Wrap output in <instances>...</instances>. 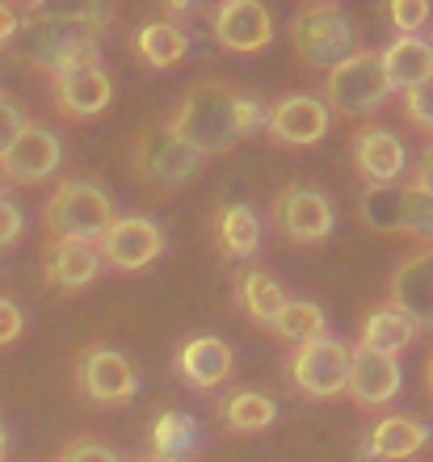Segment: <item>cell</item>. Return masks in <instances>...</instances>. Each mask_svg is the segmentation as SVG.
I'll list each match as a JSON object with an SVG mask.
<instances>
[{
    "instance_id": "6da1fadb",
    "label": "cell",
    "mask_w": 433,
    "mask_h": 462,
    "mask_svg": "<svg viewBox=\"0 0 433 462\" xmlns=\"http://www.w3.org/2000/svg\"><path fill=\"white\" fill-rule=\"evenodd\" d=\"M240 101L244 93L219 76H202L185 88L181 106L173 110L169 126L185 147H193L198 156H219L244 139L240 126Z\"/></svg>"
},
{
    "instance_id": "7a4b0ae2",
    "label": "cell",
    "mask_w": 433,
    "mask_h": 462,
    "mask_svg": "<svg viewBox=\"0 0 433 462\" xmlns=\"http://www.w3.org/2000/svg\"><path fill=\"white\" fill-rule=\"evenodd\" d=\"M22 55L34 63L38 72L55 80V76L80 72V68H97L101 63V34L80 22H63V17H38L25 13L22 17Z\"/></svg>"
},
{
    "instance_id": "3957f363",
    "label": "cell",
    "mask_w": 433,
    "mask_h": 462,
    "mask_svg": "<svg viewBox=\"0 0 433 462\" xmlns=\"http://www.w3.org/2000/svg\"><path fill=\"white\" fill-rule=\"evenodd\" d=\"M114 223V202L97 181L85 177H68L51 189V198L42 202V231H47V244L60 240H85L97 244L101 231Z\"/></svg>"
},
{
    "instance_id": "277c9868",
    "label": "cell",
    "mask_w": 433,
    "mask_h": 462,
    "mask_svg": "<svg viewBox=\"0 0 433 462\" xmlns=\"http://www.w3.org/2000/svg\"><path fill=\"white\" fill-rule=\"evenodd\" d=\"M127 160H131V177L139 185H147L152 194H177L181 185L193 181V172L202 169V156L181 143L169 122L144 126L135 134Z\"/></svg>"
},
{
    "instance_id": "5b68a950",
    "label": "cell",
    "mask_w": 433,
    "mask_h": 462,
    "mask_svg": "<svg viewBox=\"0 0 433 462\" xmlns=\"http://www.w3.org/2000/svg\"><path fill=\"white\" fill-rule=\"evenodd\" d=\"M290 42L312 72H333L337 63H345L358 51L353 22L337 5H303L290 22Z\"/></svg>"
},
{
    "instance_id": "8992f818",
    "label": "cell",
    "mask_w": 433,
    "mask_h": 462,
    "mask_svg": "<svg viewBox=\"0 0 433 462\" xmlns=\"http://www.w3.org/2000/svg\"><path fill=\"white\" fill-rule=\"evenodd\" d=\"M387 97H391V85H387L379 51H353L345 63L325 72V97L320 101H325L328 110L345 114V118H366Z\"/></svg>"
},
{
    "instance_id": "52a82bcc",
    "label": "cell",
    "mask_w": 433,
    "mask_h": 462,
    "mask_svg": "<svg viewBox=\"0 0 433 462\" xmlns=\"http://www.w3.org/2000/svg\"><path fill=\"white\" fill-rule=\"evenodd\" d=\"M72 383L97 408H122V403L135 400V387H139L135 365L118 349H109V345H85V349L76 353Z\"/></svg>"
},
{
    "instance_id": "ba28073f",
    "label": "cell",
    "mask_w": 433,
    "mask_h": 462,
    "mask_svg": "<svg viewBox=\"0 0 433 462\" xmlns=\"http://www.w3.org/2000/svg\"><path fill=\"white\" fill-rule=\"evenodd\" d=\"M362 219L374 231H396L409 240L433 244V198L421 189H391V185H371L362 198Z\"/></svg>"
},
{
    "instance_id": "9c48e42d",
    "label": "cell",
    "mask_w": 433,
    "mask_h": 462,
    "mask_svg": "<svg viewBox=\"0 0 433 462\" xmlns=\"http://www.w3.org/2000/svg\"><path fill=\"white\" fill-rule=\"evenodd\" d=\"M269 219L282 231L287 244H299V248H315L333 236V223H337V210L320 189L312 185H287L278 189L274 207H269Z\"/></svg>"
},
{
    "instance_id": "30bf717a",
    "label": "cell",
    "mask_w": 433,
    "mask_h": 462,
    "mask_svg": "<svg viewBox=\"0 0 433 462\" xmlns=\"http://www.w3.org/2000/svg\"><path fill=\"white\" fill-rule=\"evenodd\" d=\"M290 378L307 400H337L349 383V345L333 337H315L307 345H295L290 357Z\"/></svg>"
},
{
    "instance_id": "8fae6325",
    "label": "cell",
    "mask_w": 433,
    "mask_h": 462,
    "mask_svg": "<svg viewBox=\"0 0 433 462\" xmlns=\"http://www.w3.org/2000/svg\"><path fill=\"white\" fill-rule=\"evenodd\" d=\"M97 253H101V265L118 273H139L165 253V231L144 215H122V219L114 215V223L97 240Z\"/></svg>"
},
{
    "instance_id": "7c38bea8",
    "label": "cell",
    "mask_w": 433,
    "mask_h": 462,
    "mask_svg": "<svg viewBox=\"0 0 433 462\" xmlns=\"http://www.w3.org/2000/svg\"><path fill=\"white\" fill-rule=\"evenodd\" d=\"M60 160H63V139L51 131V126L30 122L9 143V152L0 156V181L5 185H42L47 177H55Z\"/></svg>"
},
{
    "instance_id": "4fadbf2b",
    "label": "cell",
    "mask_w": 433,
    "mask_h": 462,
    "mask_svg": "<svg viewBox=\"0 0 433 462\" xmlns=\"http://www.w3.org/2000/svg\"><path fill=\"white\" fill-rule=\"evenodd\" d=\"M211 30L215 42L231 55H257L274 42V17L261 0H219L211 13Z\"/></svg>"
},
{
    "instance_id": "5bb4252c",
    "label": "cell",
    "mask_w": 433,
    "mask_h": 462,
    "mask_svg": "<svg viewBox=\"0 0 433 462\" xmlns=\"http://www.w3.org/2000/svg\"><path fill=\"white\" fill-rule=\"evenodd\" d=\"M387 294H391V307H400L417 324V332H433V244H421L417 253L400 261L387 282Z\"/></svg>"
},
{
    "instance_id": "9a60e30c",
    "label": "cell",
    "mask_w": 433,
    "mask_h": 462,
    "mask_svg": "<svg viewBox=\"0 0 433 462\" xmlns=\"http://www.w3.org/2000/svg\"><path fill=\"white\" fill-rule=\"evenodd\" d=\"M400 362L391 353H379V349H366V345H353L349 349V400L358 408H383L400 395Z\"/></svg>"
},
{
    "instance_id": "2e32d148",
    "label": "cell",
    "mask_w": 433,
    "mask_h": 462,
    "mask_svg": "<svg viewBox=\"0 0 433 462\" xmlns=\"http://www.w3.org/2000/svg\"><path fill=\"white\" fill-rule=\"evenodd\" d=\"M328 118H333V110H328L320 97L295 93V97H282L269 106L265 131L282 147H312L328 134Z\"/></svg>"
},
{
    "instance_id": "e0dca14e",
    "label": "cell",
    "mask_w": 433,
    "mask_h": 462,
    "mask_svg": "<svg viewBox=\"0 0 433 462\" xmlns=\"http://www.w3.org/2000/svg\"><path fill=\"white\" fill-rule=\"evenodd\" d=\"M404 143L383 126H358L353 131V169L366 185H396L404 177Z\"/></svg>"
},
{
    "instance_id": "ac0fdd59",
    "label": "cell",
    "mask_w": 433,
    "mask_h": 462,
    "mask_svg": "<svg viewBox=\"0 0 433 462\" xmlns=\"http://www.w3.org/2000/svg\"><path fill=\"white\" fill-rule=\"evenodd\" d=\"M114 97V80L109 72L97 63V68H80V72H68V76H55L51 80V101L63 118H97V114L109 106Z\"/></svg>"
},
{
    "instance_id": "d6986e66",
    "label": "cell",
    "mask_w": 433,
    "mask_h": 462,
    "mask_svg": "<svg viewBox=\"0 0 433 462\" xmlns=\"http://www.w3.org/2000/svg\"><path fill=\"white\" fill-rule=\"evenodd\" d=\"M101 253H97V244H85V240H60V244H47V253H42V278L47 286L63 294H76L85 291L89 282H97L101 273Z\"/></svg>"
},
{
    "instance_id": "ffe728a7",
    "label": "cell",
    "mask_w": 433,
    "mask_h": 462,
    "mask_svg": "<svg viewBox=\"0 0 433 462\" xmlns=\"http://www.w3.org/2000/svg\"><path fill=\"white\" fill-rule=\"evenodd\" d=\"M231 349L228 341H219V337H193V341L181 345L177 353V374L190 383L193 391H215L228 383L231 374Z\"/></svg>"
},
{
    "instance_id": "44dd1931",
    "label": "cell",
    "mask_w": 433,
    "mask_h": 462,
    "mask_svg": "<svg viewBox=\"0 0 433 462\" xmlns=\"http://www.w3.org/2000/svg\"><path fill=\"white\" fill-rule=\"evenodd\" d=\"M379 60H383L391 93H409L433 76V42H425L421 34H400L379 51Z\"/></svg>"
},
{
    "instance_id": "7402d4cb",
    "label": "cell",
    "mask_w": 433,
    "mask_h": 462,
    "mask_svg": "<svg viewBox=\"0 0 433 462\" xmlns=\"http://www.w3.org/2000/svg\"><path fill=\"white\" fill-rule=\"evenodd\" d=\"M429 446V425H421L417 416H383L366 438V454L374 462H400L412 458L417 450Z\"/></svg>"
},
{
    "instance_id": "603a6c76",
    "label": "cell",
    "mask_w": 433,
    "mask_h": 462,
    "mask_svg": "<svg viewBox=\"0 0 433 462\" xmlns=\"http://www.w3.org/2000/svg\"><path fill=\"white\" fill-rule=\"evenodd\" d=\"M215 240L223 256H253L261 248V219L253 207L228 202L215 210Z\"/></svg>"
},
{
    "instance_id": "cb8c5ba5",
    "label": "cell",
    "mask_w": 433,
    "mask_h": 462,
    "mask_svg": "<svg viewBox=\"0 0 433 462\" xmlns=\"http://www.w3.org/2000/svg\"><path fill=\"white\" fill-rule=\"evenodd\" d=\"M412 341H417V324L391 303L374 307L371 316L362 319L358 345H366V349H379V353H391V357H396V353L409 349Z\"/></svg>"
},
{
    "instance_id": "d4e9b609",
    "label": "cell",
    "mask_w": 433,
    "mask_h": 462,
    "mask_svg": "<svg viewBox=\"0 0 433 462\" xmlns=\"http://www.w3.org/2000/svg\"><path fill=\"white\" fill-rule=\"evenodd\" d=\"M135 51L147 68H177L190 51V38L185 30L173 22H147L139 34H135Z\"/></svg>"
},
{
    "instance_id": "484cf974",
    "label": "cell",
    "mask_w": 433,
    "mask_h": 462,
    "mask_svg": "<svg viewBox=\"0 0 433 462\" xmlns=\"http://www.w3.org/2000/svg\"><path fill=\"white\" fill-rule=\"evenodd\" d=\"M236 299H240L244 311H249L257 324H265V328H274L278 311L287 307V291H282V282L269 278V273H261V269H253V273H244V278L236 282Z\"/></svg>"
},
{
    "instance_id": "4316f807",
    "label": "cell",
    "mask_w": 433,
    "mask_h": 462,
    "mask_svg": "<svg viewBox=\"0 0 433 462\" xmlns=\"http://www.w3.org/2000/svg\"><path fill=\"white\" fill-rule=\"evenodd\" d=\"M274 337L290 345H307L315 337H328V319H325V307L312 303V299H287V307L278 311L274 319Z\"/></svg>"
},
{
    "instance_id": "83f0119b",
    "label": "cell",
    "mask_w": 433,
    "mask_h": 462,
    "mask_svg": "<svg viewBox=\"0 0 433 462\" xmlns=\"http://www.w3.org/2000/svg\"><path fill=\"white\" fill-rule=\"evenodd\" d=\"M219 412H223L231 433H261V429H269L278 420V403L269 395H261V391L244 387V391H231Z\"/></svg>"
},
{
    "instance_id": "f1b7e54d",
    "label": "cell",
    "mask_w": 433,
    "mask_h": 462,
    "mask_svg": "<svg viewBox=\"0 0 433 462\" xmlns=\"http://www.w3.org/2000/svg\"><path fill=\"white\" fill-rule=\"evenodd\" d=\"M198 450V429H193V416L185 412H165L152 429V458L160 462H185Z\"/></svg>"
},
{
    "instance_id": "f546056e",
    "label": "cell",
    "mask_w": 433,
    "mask_h": 462,
    "mask_svg": "<svg viewBox=\"0 0 433 462\" xmlns=\"http://www.w3.org/2000/svg\"><path fill=\"white\" fill-rule=\"evenodd\" d=\"M25 13L80 22V25H89V30H97V34H106L109 13H114V0H25Z\"/></svg>"
},
{
    "instance_id": "4dcf8cb0",
    "label": "cell",
    "mask_w": 433,
    "mask_h": 462,
    "mask_svg": "<svg viewBox=\"0 0 433 462\" xmlns=\"http://www.w3.org/2000/svg\"><path fill=\"white\" fill-rule=\"evenodd\" d=\"M429 0H387V22L396 25L400 34H421L429 25Z\"/></svg>"
},
{
    "instance_id": "1f68e13d",
    "label": "cell",
    "mask_w": 433,
    "mask_h": 462,
    "mask_svg": "<svg viewBox=\"0 0 433 462\" xmlns=\"http://www.w3.org/2000/svg\"><path fill=\"white\" fill-rule=\"evenodd\" d=\"M404 118H409L417 131L433 134V76L425 80V85H417V88L404 93Z\"/></svg>"
},
{
    "instance_id": "d6a6232c",
    "label": "cell",
    "mask_w": 433,
    "mask_h": 462,
    "mask_svg": "<svg viewBox=\"0 0 433 462\" xmlns=\"http://www.w3.org/2000/svg\"><path fill=\"white\" fill-rule=\"evenodd\" d=\"M55 462H122L118 450H109L106 441H93V438H76L63 446V454Z\"/></svg>"
},
{
    "instance_id": "836d02e7",
    "label": "cell",
    "mask_w": 433,
    "mask_h": 462,
    "mask_svg": "<svg viewBox=\"0 0 433 462\" xmlns=\"http://www.w3.org/2000/svg\"><path fill=\"white\" fill-rule=\"evenodd\" d=\"M25 126H30V118H25L22 106H17V101H9V97H0V156L9 152V143L25 131Z\"/></svg>"
},
{
    "instance_id": "e575fe53",
    "label": "cell",
    "mask_w": 433,
    "mask_h": 462,
    "mask_svg": "<svg viewBox=\"0 0 433 462\" xmlns=\"http://www.w3.org/2000/svg\"><path fill=\"white\" fill-rule=\"evenodd\" d=\"M22 231H25V215L22 207L13 202L9 194H0V253L9 248V244L22 240Z\"/></svg>"
},
{
    "instance_id": "d590c367",
    "label": "cell",
    "mask_w": 433,
    "mask_h": 462,
    "mask_svg": "<svg viewBox=\"0 0 433 462\" xmlns=\"http://www.w3.org/2000/svg\"><path fill=\"white\" fill-rule=\"evenodd\" d=\"M22 332H25L22 307L13 303V299H5V294H0V349H5V345H13L17 337H22Z\"/></svg>"
},
{
    "instance_id": "8d00e7d4",
    "label": "cell",
    "mask_w": 433,
    "mask_h": 462,
    "mask_svg": "<svg viewBox=\"0 0 433 462\" xmlns=\"http://www.w3.org/2000/svg\"><path fill=\"white\" fill-rule=\"evenodd\" d=\"M412 189H421V194L433 198V139L425 143V152L417 156V164H412V177H409Z\"/></svg>"
},
{
    "instance_id": "74e56055",
    "label": "cell",
    "mask_w": 433,
    "mask_h": 462,
    "mask_svg": "<svg viewBox=\"0 0 433 462\" xmlns=\"http://www.w3.org/2000/svg\"><path fill=\"white\" fill-rule=\"evenodd\" d=\"M17 34H22V13L13 9L9 0H0V47H9Z\"/></svg>"
},
{
    "instance_id": "f35d334b",
    "label": "cell",
    "mask_w": 433,
    "mask_h": 462,
    "mask_svg": "<svg viewBox=\"0 0 433 462\" xmlns=\"http://www.w3.org/2000/svg\"><path fill=\"white\" fill-rule=\"evenodd\" d=\"M193 5H198V0H160V9H165V17H169V22H177V17L193 13Z\"/></svg>"
},
{
    "instance_id": "ab89813d",
    "label": "cell",
    "mask_w": 433,
    "mask_h": 462,
    "mask_svg": "<svg viewBox=\"0 0 433 462\" xmlns=\"http://www.w3.org/2000/svg\"><path fill=\"white\" fill-rule=\"evenodd\" d=\"M421 378H425V391H429V400H433V349L425 353V370H421Z\"/></svg>"
},
{
    "instance_id": "60d3db41",
    "label": "cell",
    "mask_w": 433,
    "mask_h": 462,
    "mask_svg": "<svg viewBox=\"0 0 433 462\" xmlns=\"http://www.w3.org/2000/svg\"><path fill=\"white\" fill-rule=\"evenodd\" d=\"M9 458V433H5V425H0V462Z\"/></svg>"
},
{
    "instance_id": "b9f144b4",
    "label": "cell",
    "mask_w": 433,
    "mask_h": 462,
    "mask_svg": "<svg viewBox=\"0 0 433 462\" xmlns=\"http://www.w3.org/2000/svg\"><path fill=\"white\" fill-rule=\"evenodd\" d=\"M131 462H160V458H152V454H139V458H131Z\"/></svg>"
}]
</instances>
